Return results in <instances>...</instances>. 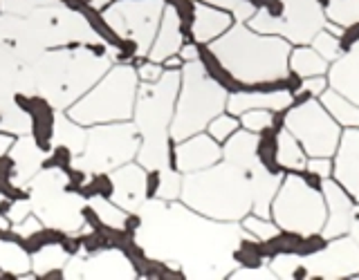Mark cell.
Here are the masks:
<instances>
[{
	"instance_id": "6da1fadb",
	"label": "cell",
	"mask_w": 359,
	"mask_h": 280,
	"mask_svg": "<svg viewBox=\"0 0 359 280\" xmlns=\"http://www.w3.org/2000/svg\"><path fill=\"white\" fill-rule=\"evenodd\" d=\"M135 240L142 251L180 269L184 278H222L236 269L233 249L243 238L236 222L218 224L166 200H146Z\"/></svg>"
},
{
	"instance_id": "7a4b0ae2",
	"label": "cell",
	"mask_w": 359,
	"mask_h": 280,
	"mask_svg": "<svg viewBox=\"0 0 359 280\" xmlns=\"http://www.w3.org/2000/svg\"><path fill=\"white\" fill-rule=\"evenodd\" d=\"M265 168L261 164L241 166L229 160L213 164L182 179V200L189 209L213 220L236 222L252 213L256 184Z\"/></svg>"
},
{
	"instance_id": "3957f363",
	"label": "cell",
	"mask_w": 359,
	"mask_h": 280,
	"mask_svg": "<svg viewBox=\"0 0 359 280\" xmlns=\"http://www.w3.org/2000/svg\"><path fill=\"white\" fill-rule=\"evenodd\" d=\"M110 67V56L93 45H63V50L41 52L32 70V83L52 108H70Z\"/></svg>"
},
{
	"instance_id": "277c9868",
	"label": "cell",
	"mask_w": 359,
	"mask_h": 280,
	"mask_svg": "<svg viewBox=\"0 0 359 280\" xmlns=\"http://www.w3.org/2000/svg\"><path fill=\"white\" fill-rule=\"evenodd\" d=\"M207 45L243 85L261 88L290 72V43L276 36H256V31L250 25L245 27V22H233L222 36Z\"/></svg>"
},
{
	"instance_id": "5b68a950",
	"label": "cell",
	"mask_w": 359,
	"mask_h": 280,
	"mask_svg": "<svg viewBox=\"0 0 359 280\" xmlns=\"http://www.w3.org/2000/svg\"><path fill=\"white\" fill-rule=\"evenodd\" d=\"M182 70H164L162 78L155 83H142L135 99V126L142 134L137 162L146 171H162L173 166V139L171 119L177 104L180 74Z\"/></svg>"
},
{
	"instance_id": "8992f818",
	"label": "cell",
	"mask_w": 359,
	"mask_h": 280,
	"mask_svg": "<svg viewBox=\"0 0 359 280\" xmlns=\"http://www.w3.org/2000/svg\"><path fill=\"white\" fill-rule=\"evenodd\" d=\"M137 88L140 78L133 65H112L81 99L67 108V117L81 126L128 121L135 110Z\"/></svg>"
},
{
	"instance_id": "52a82bcc",
	"label": "cell",
	"mask_w": 359,
	"mask_h": 280,
	"mask_svg": "<svg viewBox=\"0 0 359 280\" xmlns=\"http://www.w3.org/2000/svg\"><path fill=\"white\" fill-rule=\"evenodd\" d=\"M180 99L177 110L173 112L171 123V139L182 141L191 134L202 132L213 117L227 108L229 92L222 85H218L213 78L205 72L200 61H191L182 65L180 72Z\"/></svg>"
},
{
	"instance_id": "ba28073f",
	"label": "cell",
	"mask_w": 359,
	"mask_h": 280,
	"mask_svg": "<svg viewBox=\"0 0 359 280\" xmlns=\"http://www.w3.org/2000/svg\"><path fill=\"white\" fill-rule=\"evenodd\" d=\"M140 144L142 134L135 123H99L93 130H88L83 150L74 155L72 166L81 168V171L90 175L110 173L115 168L128 164L133 157H137Z\"/></svg>"
},
{
	"instance_id": "9c48e42d",
	"label": "cell",
	"mask_w": 359,
	"mask_h": 280,
	"mask_svg": "<svg viewBox=\"0 0 359 280\" xmlns=\"http://www.w3.org/2000/svg\"><path fill=\"white\" fill-rule=\"evenodd\" d=\"M272 216L278 229L303 235L321 233L325 224L323 190L310 186L299 173H292L272 200Z\"/></svg>"
},
{
	"instance_id": "30bf717a",
	"label": "cell",
	"mask_w": 359,
	"mask_h": 280,
	"mask_svg": "<svg viewBox=\"0 0 359 280\" xmlns=\"http://www.w3.org/2000/svg\"><path fill=\"white\" fill-rule=\"evenodd\" d=\"M164 7V0H115L104 9L101 20L117 36L119 45L123 41L135 43L140 59H144L155 41Z\"/></svg>"
},
{
	"instance_id": "8fae6325",
	"label": "cell",
	"mask_w": 359,
	"mask_h": 280,
	"mask_svg": "<svg viewBox=\"0 0 359 280\" xmlns=\"http://www.w3.org/2000/svg\"><path fill=\"white\" fill-rule=\"evenodd\" d=\"M285 128L299 139L308 157H332L341 137L339 123L317 99L287 108Z\"/></svg>"
},
{
	"instance_id": "7c38bea8",
	"label": "cell",
	"mask_w": 359,
	"mask_h": 280,
	"mask_svg": "<svg viewBox=\"0 0 359 280\" xmlns=\"http://www.w3.org/2000/svg\"><path fill=\"white\" fill-rule=\"evenodd\" d=\"M310 278H355L359 274V244L348 238H334L319 253L303 258Z\"/></svg>"
},
{
	"instance_id": "4fadbf2b",
	"label": "cell",
	"mask_w": 359,
	"mask_h": 280,
	"mask_svg": "<svg viewBox=\"0 0 359 280\" xmlns=\"http://www.w3.org/2000/svg\"><path fill=\"white\" fill-rule=\"evenodd\" d=\"M323 197H325V224H323V235L328 240L341 238V235L351 233L353 227V216H355V197L337 182L334 177L323 179L321 184Z\"/></svg>"
},
{
	"instance_id": "5bb4252c",
	"label": "cell",
	"mask_w": 359,
	"mask_h": 280,
	"mask_svg": "<svg viewBox=\"0 0 359 280\" xmlns=\"http://www.w3.org/2000/svg\"><path fill=\"white\" fill-rule=\"evenodd\" d=\"M222 157L220 144L207 132L191 134V137L175 141L173 146V168L182 175L196 173L202 168H209L213 164H218Z\"/></svg>"
},
{
	"instance_id": "9a60e30c",
	"label": "cell",
	"mask_w": 359,
	"mask_h": 280,
	"mask_svg": "<svg viewBox=\"0 0 359 280\" xmlns=\"http://www.w3.org/2000/svg\"><path fill=\"white\" fill-rule=\"evenodd\" d=\"M108 175L112 184L110 200L119 204L123 211L137 213L146 204V200H149V193H146V175H149V171L140 162H128L115 168V171H110Z\"/></svg>"
},
{
	"instance_id": "2e32d148",
	"label": "cell",
	"mask_w": 359,
	"mask_h": 280,
	"mask_svg": "<svg viewBox=\"0 0 359 280\" xmlns=\"http://www.w3.org/2000/svg\"><path fill=\"white\" fill-rule=\"evenodd\" d=\"M334 153L332 177L359 202V128L346 130Z\"/></svg>"
},
{
	"instance_id": "e0dca14e",
	"label": "cell",
	"mask_w": 359,
	"mask_h": 280,
	"mask_svg": "<svg viewBox=\"0 0 359 280\" xmlns=\"http://www.w3.org/2000/svg\"><path fill=\"white\" fill-rule=\"evenodd\" d=\"M294 106V97L287 90H267V88H256V90H238L227 97V112L241 117L245 110L252 108H265L272 112H283Z\"/></svg>"
},
{
	"instance_id": "ac0fdd59",
	"label": "cell",
	"mask_w": 359,
	"mask_h": 280,
	"mask_svg": "<svg viewBox=\"0 0 359 280\" xmlns=\"http://www.w3.org/2000/svg\"><path fill=\"white\" fill-rule=\"evenodd\" d=\"M184 29H182V20H180L177 11L166 5L164 7V14H162V20H160V27H157V34H155V41L149 50V56L146 59H151L155 63H164L166 59H171L180 52V48L184 45Z\"/></svg>"
},
{
	"instance_id": "d6986e66",
	"label": "cell",
	"mask_w": 359,
	"mask_h": 280,
	"mask_svg": "<svg viewBox=\"0 0 359 280\" xmlns=\"http://www.w3.org/2000/svg\"><path fill=\"white\" fill-rule=\"evenodd\" d=\"M45 157H48V150H45L32 134L18 137L9 148V160L14 164V182L18 186H25L43 168Z\"/></svg>"
},
{
	"instance_id": "ffe728a7",
	"label": "cell",
	"mask_w": 359,
	"mask_h": 280,
	"mask_svg": "<svg viewBox=\"0 0 359 280\" xmlns=\"http://www.w3.org/2000/svg\"><path fill=\"white\" fill-rule=\"evenodd\" d=\"M233 16L229 11L211 7L207 3H196L194 11V22H191V41L196 43H211L218 36H222L233 25Z\"/></svg>"
},
{
	"instance_id": "44dd1931",
	"label": "cell",
	"mask_w": 359,
	"mask_h": 280,
	"mask_svg": "<svg viewBox=\"0 0 359 280\" xmlns=\"http://www.w3.org/2000/svg\"><path fill=\"white\" fill-rule=\"evenodd\" d=\"M70 260V251L65 249L63 240L61 242H48L39 246L36 251H32V272L45 278L50 274H63V267Z\"/></svg>"
},
{
	"instance_id": "7402d4cb",
	"label": "cell",
	"mask_w": 359,
	"mask_h": 280,
	"mask_svg": "<svg viewBox=\"0 0 359 280\" xmlns=\"http://www.w3.org/2000/svg\"><path fill=\"white\" fill-rule=\"evenodd\" d=\"M287 70L292 74H297L301 78H310V76H321L330 70V63L323 59V56L312 48L306 45H299V48L290 50L287 56Z\"/></svg>"
},
{
	"instance_id": "603a6c76",
	"label": "cell",
	"mask_w": 359,
	"mask_h": 280,
	"mask_svg": "<svg viewBox=\"0 0 359 280\" xmlns=\"http://www.w3.org/2000/svg\"><path fill=\"white\" fill-rule=\"evenodd\" d=\"M29 272H32V253L25 249V244L0 238V274L22 278Z\"/></svg>"
},
{
	"instance_id": "cb8c5ba5",
	"label": "cell",
	"mask_w": 359,
	"mask_h": 280,
	"mask_svg": "<svg viewBox=\"0 0 359 280\" xmlns=\"http://www.w3.org/2000/svg\"><path fill=\"white\" fill-rule=\"evenodd\" d=\"M88 206L97 218L99 227H106L110 231H126L128 229V218L130 213L123 211L119 204H115L110 197L104 195H93L88 200Z\"/></svg>"
},
{
	"instance_id": "d4e9b609",
	"label": "cell",
	"mask_w": 359,
	"mask_h": 280,
	"mask_svg": "<svg viewBox=\"0 0 359 280\" xmlns=\"http://www.w3.org/2000/svg\"><path fill=\"white\" fill-rule=\"evenodd\" d=\"M88 132L81 123H76L67 115H54V128H52V146H63L70 153L79 155L86 146Z\"/></svg>"
},
{
	"instance_id": "484cf974",
	"label": "cell",
	"mask_w": 359,
	"mask_h": 280,
	"mask_svg": "<svg viewBox=\"0 0 359 280\" xmlns=\"http://www.w3.org/2000/svg\"><path fill=\"white\" fill-rule=\"evenodd\" d=\"M321 104L325 106V110L330 112L337 123H341V126H348V128H359V104L346 99L339 90H334V88L323 90Z\"/></svg>"
},
{
	"instance_id": "4316f807",
	"label": "cell",
	"mask_w": 359,
	"mask_h": 280,
	"mask_svg": "<svg viewBox=\"0 0 359 280\" xmlns=\"http://www.w3.org/2000/svg\"><path fill=\"white\" fill-rule=\"evenodd\" d=\"M306 150L299 144V139L285 126L278 130V166L283 171L301 173L306 168Z\"/></svg>"
},
{
	"instance_id": "83f0119b",
	"label": "cell",
	"mask_w": 359,
	"mask_h": 280,
	"mask_svg": "<svg viewBox=\"0 0 359 280\" xmlns=\"http://www.w3.org/2000/svg\"><path fill=\"white\" fill-rule=\"evenodd\" d=\"M256 160L269 173H283V168L278 166V130L274 126L258 132Z\"/></svg>"
},
{
	"instance_id": "f1b7e54d",
	"label": "cell",
	"mask_w": 359,
	"mask_h": 280,
	"mask_svg": "<svg viewBox=\"0 0 359 280\" xmlns=\"http://www.w3.org/2000/svg\"><path fill=\"white\" fill-rule=\"evenodd\" d=\"M323 11L330 20L339 22L341 27H348L359 20V0H328Z\"/></svg>"
},
{
	"instance_id": "f546056e",
	"label": "cell",
	"mask_w": 359,
	"mask_h": 280,
	"mask_svg": "<svg viewBox=\"0 0 359 280\" xmlns=\"http://www.w3.org/2000/svg\"><path fill=\"white\" fill-rule=\"evenodd\" d=\"M310 45L317 50L325 61L332 63V61H339L341 59V45H339V36L332 31H328L325 27H321L314 36L310 38Z\"/></svg>"
},
{
	"instance_id": "4dcf8cb0",
	"label": "cell",
	"mask_w": 359,
	"mask_h": 280,
	"mask_svg": "<svg viewBox=\"0 0 359 280\" xmlns=\"http://www.w3.org/2000/svg\"><path fill=\"white\" fill-rule=\"evenodd\" d=\"M241 227L245 233L254 235L256 240H269L274 238V235L280 231L276 222H269V218H263V216H256V213H247V216L241 220Z\"/></svg>"
},
{
	"instance_id": "1f68e13d",
	"label": "cell",
	"mask_w": 359,
	"mask_h": 280,
	"mask_svg": "<svg viewBox=\"0 0 359 280\" xmlns=\"http://www.w3.org/2000/svg\"><path fill=\"white\" fill-rule=\"evenodd\" d=\"M182 195V173L175 171V168H162L160 171V184H157V200H166L173 202L175 197Z\"/></svg>"
},
{
	"instance_id": "d6a6232c",
	"label": "cell",
	"mask_w": 359,
	"mask_h": 280,
	"mask_svg": "<svg viewBox=\"0 0 359 280\" xmlns=\"http://www.w3.org/2000/svg\"><path fill=\"white\" fill-rule=\"evenodd\" d=\"M236 130H241V119L231 115V112H220L218 117H213L207 126V132L211 134L218 144H224Z\"/></svg>"
},
{
	"instance_id": "836d02e7",
	"label": "cell",
	"mask_w": 359,
	"mask_h": 280,
	"mask_svg": "<svg viewBox=\"0 0 359 280\" xmlns=\"http://www.w3.org/2000/svg\"><path fill=\"white\" fill-rule=\"evenodd\" d=\"M274 115L276 112L272 110H265V108H252V110H245L241 119V128L250 130V132H263L265 128H272L274 126Z\"/></svg>"
},
{
	"instance_id": "e575fe53",
	"label": "cell",
	"mask_w": 359,
	"mask_h": 280,
	"mask_svg": "<svg viewBox=\"0 0 359 280\" xmlns=\"http://www.w3.org/2000/svg\"><path fill=\"white\" fill-rule=\"evenodd\" d=\"M200 3H207L211 7L229 11L236 22H245L256 14V9L250 3H245V0H200Z\"/></svg>"
},
{
	"instance_id": "d590c367",
	"label": "cell",
	"mask_w": 359,
	"mask_h": 280,
	"mask_svg": "<svg viewBox=\"0 0 359 280\" xmlns=\"http://www.w3.org/2000/svg\"><path fill=\"white\" fill-rule=\"evenodd\" d=\"M11 229H14V233L18 235L20 240H27V238H32V235L41 233V231L45 229V224L41 222V218H39V216H34V213H29V216H27L25 220L16 222Z\"/></svg>"
},
{
	"instance_id": "8d00e7d4",
	"label": "cell",
	"mask_w": 359,
	"mask_h": 280,
	"mask_svg": "<svg viewBox=\"0 0 359 280\" xmlns=\"http://www.w3.org/2000/svg\"><path fill=\"white\" fill-rule=\"evenodd\" d=\"M164 70H166V67L162 63H155L151 59H146L137 67V78H140V83H155V81H160V78H162Z\"/></svg>"
},
{
	"instance_id": "74e56055",
	"label": "cell",
	"mask_w": 359,
	"mask_h": 280,
	"mask_svg": "<svg viewBox=\"0 0 359 280\" xmlns=\"http://www.w3.org/2000/svg\"><path fill=\"white\" fill-rule=\"evenodd\" d=\"M332 162L330 157H310V160L306 162V171H310L312 175H317L321 179H328L332 177Z\"/></svg>"
},
{
	"instance_id": "f35d334b",
	"label": "cell",
	"mask_w": 359,
	"mask_h": 280,
	"mask_svg": "<svg viewBox=\"0 0 359 280\" xmlns=\"http://www.w3.org/2000/svg\"><path fill=\"white\" fill-rule=\"evenodd\" d=\"M245 3H250L256 11L258 9L267 11V14L274 16V18H283L285 16V3H283V0H245Z\"/></svg>"
},
{
	"instance_id": "ab89813d",
	"label": "cell",
	"mask_w": 359,
	"mask_h": 280,
	"mask_svg": "<svg viewBox=\"0 0 359 280\" xmlns=\"http://www.w3.org/2000/svg\"><path fill=\"white\" fill-rule=\"evenodd\" d=\"M11 144H14V137L7 132H0V157H5L11 148Z\"/></svg>"
},
{
	"instance_id": "60d3db41",
	"label": "cell",
	"mask_w": 359,
	"mask_h": 280,
	"mask_svg": "<svg viewBox=\"0 0 359 280\" xmlns=\"http://www.w3.org/2000/svg\"><path fill=\"white\" fill-rule=\"evenodd\" d=\"M110 3H115V0H81V5L90 7V9H93V11H99V9H104V7H108Z\"/></svg>"
},
{
	"instance_id": "b9f144b4",
	"label": "cell",
	"mask_w": 359,
	"mask_h": 280,
	"mask_svg": "<svg viewBox=\"0 0 359 280\" xmlns=\"http://www.w3.org/2000/svg\"><path fill=\"white\" fill-rule=\"evenodd\" d=\"M351 233L357 238V244H359V206H355V216H353V227H351Z\"/></svg>"
}]
</instances>
